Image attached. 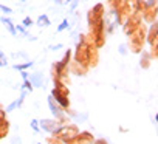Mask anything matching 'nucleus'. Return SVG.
I'll return each mask as SVG.
<instances>
[{
  "instance_id": "f257e3e1",
  "label": "nucleus",
  "mask_w": 158,
  "mask_h": 144,
  "mask_svg": "<svg viewBox=\"0 0 158 144\" xmlns=\"http://www.w3.org/2000/svg\"><path fill=\"white\" fill-rule=\"evenodd\" d=\"M146 33H147V28L144 23H141L135 33H132L129 36V50L132 53H141L143 48H144V42H146Z\"/></svg>"
},
{
  "instance_id": "f03ea898",
  "label": "nucleus",
  "mask_w": 158,
  "mask_h": 144,
  "mask_svg": "<svg viewBox=\"0 0 158 144\" xmlns=\"http://www.w3.org/2000/svg\"><path fill=\"white\" fill-rule=\"evenodd\" d=\"M141 19L150 25L156 22V0H147V2H144V10L141 13Z\"/></svg>"
},
{
  "instance_id": "7ed1b4c3",
  "label": "nucleus",
  "mask_w": 158,
  "mask_h": 144,
  "mask_svg": "<svg viewBox=\"0 0 158 144\" xmlns=\"http://www.w3.org/2000/svg\"><path fill=\"white\" fill-rule=\"evenodd\" d=\"M141 23H143L141 14H138V13L130 14L129 19H127V20L124 22V25H123V31H124V34H126V36H130L132 33H135V30H136Z\"/></svg>"
},
{
  "instance_id": "20e7f679",
  "label": "nucleus",
  "mask_w": 158,
  "mask_h": 144,
  "mask_svg": "<svg viewBox=\"0 0 158 144\" xmlns=\"http://www.w3.org/2000/svg\"><path fill=\"white\" fill-rule=\"evenodd\" d=\"M156 33H158V25H156V22H155V23H152V25L149 27V31L146 33V40L149 42L150 47H156V45H158Z\"/></svg>"
},
{
  "instance_id": "39448f33",
  "label": "nucleus",
  "mask_w": 158,
  "mask_h": 144,
  "mask_svg": "<svg viewBox=\"0 0 158 144\" xmlns=\"http://www.w3.org/2000/svg\"><path fill=\"white\" fill-rule=\"evenodd\" d=\"M0 22H2V23L8 28V31H10L13 36H16V25L13 23V20H11V19H8V17H5V16H3L2 19H0Z\"/></svg>"
},
{
  "instance_id": "423d86ee",
  "label": "nucleus",
  "mask_w": 158,
  "mask_h": 144,
  "mask_svg": "<svg viewBox=\"0 0 158 144\" xmlns=\"http://www.w3.org/2000/svg\"><path fill=\"white\" fill-rule=\"evenodd\" d=\"M50 23H51V20L48 19V16H47V14L39 16V19L36 20V25H37V27H40V28H47V27H50Z\"/></svg>"
},
{
  "instance_id": "0eeeda50",
  "label": "nucleus",
  "mask_w": 158,
  "mask_h": 144,
  "mask_svg": "<svg viewBox=\"0 0 158 144\" xmlns=\"http://www.w3.org/2000/svg\"><path fill=\"white\" fill-rule=\"evenodd\" d=\"M30 82L34 84L36 87H42V82H44V78H42V73H34L30 76Z\"/></svg>"
},
{
  "instance_id": "6e6552de",
  "label": "nucleus",
  "mask_w": 158,
  "mask_h": 144,
  "mask_svg": "<svg viewBox=\"0 0 158 144\" xmlns=\"http://www.w3.org/2000/svg\"><path fill=\"white\" fill-rule=\"evenodd\" d=\"M123 2H124V0H107V8H109L110 11H116V10L121 6Z\"/></svg>"
},
{
  "instance_id": "1a4fd4ad",
  "label": "nucleus",
  "mask_w": 158,
  "mask_h": 144,
  "mask_svg": "<svg viewBox=\"0 0 158 144\" xmlns=\"http://www.w3.org/2000/svg\"><path fill=\"white\" fill-rule=\"evenodd\" d=\"M141 54H143L141 65H143L144 68H147V67H149V64H150V56H149V53H143V51H141Z\"/></svg>"
},
{
  "instance_id": "9d476101",
  "label": "nucleus",
  "mask_w": 158,
  "mask_h": 144,
  "mask_svg": "<svg viewBox=\"0 0 158 144\" xmlns=\"http://www.w3.org/2000/svg\"><path fill=\"white\" fill-rule=\"evenodd\" d=\"M31 65H33V62H30V60H28V62H25V64H16V65H14V68H16V70L23 71L25 68H28V67H31Z\"/></svg>"
},
{
  "instance_id": "9b49d317",
  "label": "nucleus",
  "mask_w": 158,
  "mask_h": 144,
  "mask_svg": "<svg viewBox=\"0 0 158 144\" xmlns=\"http://www.w3.org/2000/svg\"><path fill=\"white\" fill-rule=\"evenodd\" d=\"M68 27H70V25H68V20H67V19H65V20H62V23L57 27V33H62V31H64V30H67Z\"/></svg>"
},
{
  "instance_id": "f8f14e48",
  "label": "nucleus",
  "mask_w": 158,
  "mask_h": 144,
  "mask_svg": "<svg viewBox=\"0 0 158 144\" xmlns=\"http://www.w3.org/2000/svg\"><path fill=\"white\" fill-rule=\"evenodd\" d=\"M33 23H34V22H33V19H31V17H25V19H23V22H22V27H23V28H28V27H31Z\"/></svg>"
},
{
  "instance_id": "ddd939ff",
  "label": "nucleus",
  "mask_w": 158,
  "mask_h": 144,
  "mask_svg": "<svg viewBox=\"0 0 158 144\" xmlns=\"http://www.w3.org/2000/svg\"><path fill=\"white\" fill-rule=\"evenodd\" d=\"M0 65H2V67H6V65H8L6 56L3 54V51H2V50H0Z\"/></svg>"
},
{
  "instance_id": "4468645a",
  "label": "nucleus",
  "mask_w": 158,
  "mask_h": 144,
  "mask_svg": "<svg viewBox=\"0 0 158 144\" xmlns=\"http://www.w3.org/2000/svg\"><path fill=\"white\" fill-rule=\"evenodd\" d=\"M0 11L5 13V14H11V13H13V10H11L10 6H5V5H0Z\"/></svg>"
},
{
  "instance_id": "2eb2a0df",
  "label": "nucleus",
  "mask_w": 158,
  "mask_h": 144,
  "mask_svg": "<svg viewBox=\"0 0 158 144\" xmlns=\"http://www.w3.org/2000/svg\"><path fill=\"white\" fill-rule=\"evenodd\" d=\"M17 33H22V34L27 36V31H25V28H23L22 25H16V34H17Z\"/></svg>"
},
{
  "instance_id": "dca6fc26",
  "label": "nucleus",
  "mask_w": 158,
  "mask_h": 144,
  "mask_svg": "<svg viewBox=\"0 0 158 144\" xmlns=\"http://www.w3.org/2000/svg\"><path fill=\"white\" fill-rule=\"evenodd\" d=\"M70 2H71V0H54V3H56V5H65V6H67Z\"/></svg>"
},
{
  "instance_id": "f3484780",
  "label": "nucleus",
  "mask_w": 158,
  "mask_h": 144,
  "mask_svg": "<svg viewBox=\"0 0 158 144\" xmlns=\"http://www.w3.org/2000/svg\"><path fill=\"white\" fill-rule=\"evenodd\" d=\"M59 48H62V45H60V43H57V45H53V47H51V50H59Z\"/></svg>"
}]
</instances>
